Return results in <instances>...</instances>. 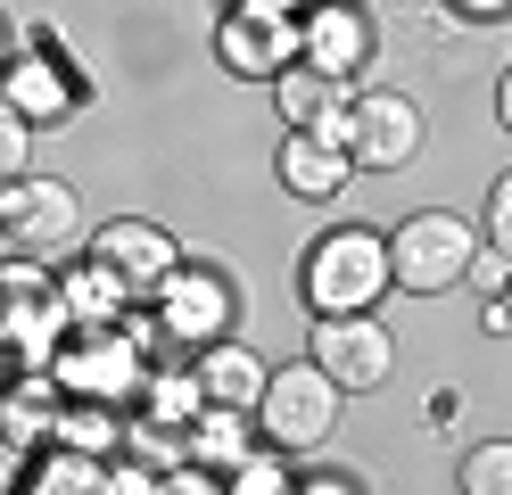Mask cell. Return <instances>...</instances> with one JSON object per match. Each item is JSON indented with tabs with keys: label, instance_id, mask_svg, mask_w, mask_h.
I'll return each mask as SVG.
<instances>
[{
	"label": "cell",
	"instance_id": "obj_1",
	"mask_svg": "<svg viewBox=\"0 0 512 495\" xmlns=\"http://www.w3.org/2000/svg\"><path fill=\"white\" fill-rule=\"evenodd\" d=\"M149 339H157V322L133 306L116 330H67V347L50 355V380L67 405H124L133 413V396L149 380Z\"/></svg>",
	"mask_w": 512,
	"mask_h": 495
},
{
	"label": "cell",
	"instance_id": "obj_2",
	"mask_svg": "<svg viewBox=\"0 0 512 495\" xmlns=\"http://www.w3.org/2000/svg\"><path fill=\"white\" fill-rule=\"evenodd\" d=\"M298 297H306V314H372L380 297H389V231L339 223L323 240H306Z\"/></svg>",
	"mask_w": 512,
	"mask_h": 495
},
{
	"label": "cell",
	"instance_id": "obj_3",
	"mask_svg": "<svg viewBox=\"0 0 512 495\" xmlns=\"http://www.w3.org/2000/svg\"><path fill=\"white\" fill-rule=\"evenodd\" d=\"M0 99H9L34 132H67L83 116V99H91V75L67 58V33L58 25H34L17 42V58L0 66Z\"/></svg>",
	"mask_w": 512,
	"mask_h": 495
},
{
	"label": "cell",
	"instance_id": "obj_4",
	"mask_svg": "<svg viewBox=\"0 0 512 495\" xmlns=\"http://www.w3.org/2000/svg\"><path fill=\"white\" fill-rule=\"evenodd\" d=\"M339 380H323V363H273V380H265V396H256V438H265L273 454H290V462H306V454H323L331 446V429H339Z\"/></svg>",
	"mask_w": 512,
	"mask_h": 495
},
{
	"label": "cell",
	"instance_id": "obj_5",
	"mask_svg": "<svg viewBox=\"0 0 512 495\" xmlns=\"http://www.w3.org/2000/svg\"><path fill=\"white\" fill-rule=\"evenodd\" d=\"M0 256H34V264H67L83 256V190L58 174H25L0 190Z\"/></svg>",
	"mask_w": 512,
	"mask_h": 495
},
{
	"label": "cell",
	"instance_id": "obj_6",
	"mask_svg": "<svg viewBox=\"0 0 512 495\" xmlns=\"http://www.w3.org/2000/svg\"><path fill=\"white\" fill-rule=\"evenodd\" d=\"M232 314H240V289H232V273H223V264H207V256H182V273L149 297L157 339L182 347V355H199V347H215V339H232Z\"/></svg>",
	"mask_w": 512,
	"mask_h": 495
},
{
	"label": "cell",
	"instance_id": "obj_7",
	"mask_svg": "<svg viewBox=\"0 0 512 495\" xmlns=\"http://www.w3.org/2000/svg\"><path fill=\"white\" fill-rule=\"evenodd\" d=\"M471 256H479V231L455 215V207H422V215H405L389 231V281L413 289V297H438V289H455L471 273Z\"/></svg>",
	"mask_w": 512,
	"mask_h": 495
},
{
	"label": "cell",
	"instance_id": "obj_8",
	"mask_svg": "<svg viewBox=\"0 0 512 495\" xmlns=\"http://www.w3.org/2000/svg\"><path fill=\"white\" fill-rule=\"evenodd\" d=\"M83 256L100 264V273H108L124 297H133V306H149V297L182 273V240H174L166 223H149V215H116V223H100V231L83 240Z\"/></svg>",
	"mask_w": 512,
	"mask_h": 495
},
{
	"label": "cell",
	"instance_id": "obj_9",
	"mask_svg": "<svg viewBox=\"0 0 512 495\" xmlns=\"http://www.w3.org/2000/svg\"><path fill=\"white\" fill-rule=\"evenodd\" d=\"M314 363H323V380H339V396H372L389 388L397 372V339L380 314H314Z\"/></svg>",
	"mask_w": 512,
	"mask_h": 495
},
{
	"label": "cell",
	"instance_id": "obj_10",
	"mask_svg": "<svg viewBox=\"0 0 512 495\" xmlns=\"http://www.w3.org/2000/svg\"><path fill=\"white\" fill-rule=\"evenodd\" d=\"M347 157H356V174H397V165H413L422 157V99L364 91L356 124H347Z\"/></svg>",
	"mask_w": 512,
	"mask_h": 495
},
{
	"label": "cell",
	"instance_id": "obj_11",
	"mask_svg": "<svg viewBox=\"0 0 512 495\" xmlns=\"http://www.w3.org/2000/svg\"><path fill=\"white\" fill-rule=\"evenodd\" d=\"M298 58L314 66V75L356 83L364 58H372V17H364V0H306V9H298Z\"/></svg>",
	"mask_w": 512,
	"mask_h": 495
},
{
	"label": "cell",
	"instance_id": "obj_12",
	"mask_svg": "<svg viewBox=\"0 0 512 495\" xmlns=\"http://www.w3.org/2000/svg\"><path fill=\"white\" fill-rule=\"evenodd\" d=\"M215 58L240 83H281L298 66V17H256V9H223L215 25Z\"/></svg>",
	"mask_w": 512,
	"mask_h": 495
},
{
	"label": "cell",
	"instance_id": "obj_13",
	"mask_svg": "<svg viewBox=\"0 0 512 495\" xmlns=\"http://www.w3.org/2000/svg\"><path fill=\"white\" fill-rule=\"evenodd\" d=\"M273 108L290 116V132H314V141L347 149V124H356V91H347L339 75H314V66L298 58L290 75L273 83Z\"/></svg>",
	"mask_w": 512,
	"mask_h": 495
},
{
	"label": "cell",
	"instance_id": "obj_14",
	"mask_svg": "<svg viewBox=\"0 0 512 495\" xmlns=\"http://www.w3.org/2000/svg\"><path fill=\"white\" fill-rule=\"evenodd\" d=\"M58 421H67V396H58L50 372H17L0 388V446L42 454V446H58Z\"/></svg>",
	"mask_w": 512,
	"mask_h": 495
},
{
	"label": "cell",
	"instance_id": "obj_15",
	"mask_svg": "<svg viewBox=\"0 0 512 495\" xmlns=\"http://www.w3.org/2000/svg\"><path fill=\"white\" fill-rule=\"evenodd\" d=\"M190 372H199V396H207V405L256 413V396H265L273 363L256 355V347H240V339H215V347H199V355H190Z\"/></svg>",
	"mask_w": 512,
	"mask_h": 495
},
{
	"label": "cell",
	"instance_id": "obj_16",
	"mask_svg": "<svg viewBox=\"0 0 512 495\" xmlns=\"http://www.w3.org/2000/svg\"><path fill=\"white\" fill-rule=\"evenodd\" d=\"M50 297H58V314H67V330H116L124 314H133V297H124L91 256H67L50 273Z\"/></svg>",
	"mask_w": 512,
	"mask_h": 495
},
{
	"label": "cell",
	"instance_id": "obj_17",
	"mask_svg": "<svg viewBox=\"0 0 512 495\" xmlns=\"http://www.w3.org/2000/svg\"><path fill=\"white\" fill-rule=\"evenodd\" d=\"M273 174H281L290 198H314V207H323V198H339L347 182H356V157L331 149V141H314V132H290L281 157H273Z\"/></svg>",
	"mask_w": 512,
	"mask_h": 495
},
{
	"label": "cell",
	"instance_id": "obj_18",
	"mask_svg": "<svg viewBox=\"0 0 512 495\" xmlns=\"http://www.w3.org/2000/svg\"><path fill=\"white\" fill-rule=\"evenodd\" d=\"M248 454H256V413L207 405L199 421H190V462H199V471H223V479H232Z\"/></svg>",
	"mask_w": 512,
	"mask_h": 495
},
{
	"label": "cell",
	"instance_id": "obj_19",
	"mask_svg": "<svg viewBox=\"0 0 512 495\" xmlns=\"http://www.w3.org/2000/svg\"><path fill=\"white\" fill-rule=\"evenodd\" d=\"M17 495H108V462H91L75 446H42V454H25Z\"/></svg>",
	"mask_w": 512,
	"mask_h": 495
},
{
	"label": "cell",
	"instance_id": "obj_20",
	"mask_svg": "<svg viewBox=\"0 0 512 495\" xmlns=\"http://www.w3.org/2000/svg\"><path fill=\"white\" fill-rule=\"evenodd\" d=\"M133 413L157 421V429H190V421L207 413L199 372H157V363H149V380H141V396H133Z\"/></svg>",
	"mask_w": 512,
	"mask_h": 495
},
{
	"label": "cell",
	"instance_id": "obj_21",
	"mask_svg": "<svg viewBox=\"0 0 512 495\" xmlns=\"http://www.w3.org/2000/svg\"><path fill=\"white\" fill-rule=\"evenodd\" d=\"M58 446H75V454H91V462H116V454H124V405H67Z\"/></svg>",
	"mask_w": 512,
	"mask_h": 495
},
{
	"label": "cell",
	"instance_id": "obj_22",
	"mask_svg": "<svg viewBox=\"0 0 512 495\" xmlns=\"http://www.w3.org/2000/svg\"><path fill=\"white\" fill-rule=\"evenodd\" d=\"M455 487L463 495H512V438H479L455 462Z\"/></svg>",
	"mask_w": 512,
	"mask_h": 495
},
{
	"label": "cell",
	"instance_id": "obj_23",
	"mask_svg": "<svg viewBox=\"0 0 512 495\" xmlns=\"http://www.w3.org/2000/svg\"><path fill=\"white\" fill-rule=\"evenodd\" d=\"M223 495H298V471H290V454H273V446H256L232 479H223Z\"/></svg>",
	"mask_w": 512,
	"mask_h": 495
},
{
	"label": "cell",
	"instance_id": "obj_24",
	"mask_svg": "<svg viewBox=\"0 0 512 495\" xmlns=\"http://www.w3.org/2000/svg\"><path fill=\"white\" fill-rule=\"evenodd\" d=\"M34 141H42V132H34V124H25V116L9 108V99H0V190H9V182H25V174H34Z\"/></svg>",
	"mask_w": 512,
	"mask_h": 495
},
{
	"label": "cell",
	"instance_id": "obj_25",
	"mask_svg": "<svg viewBox=\"0 0 512 495\" xmlns=\"http://www.w3.org/2000/svg\"><path fill=\"white\" fill-rule=\"evenodd\" d=\"M108 495H166V471H149V462H133V454H116V462H108Z\"/></svg>",
	"mask_w": 512,
	"mask_h": 495
},
{
	"label": "cell",
	"instance_id": "obj_26",
	"mask_svg": "<svg viewBox=\"0 0 512 495\" xmlns=\"http://www.w3.org/2000/svg\"><path fill=\"white\" fill-rule=\"evenodd\" d=\"M479 297H504V281H512V256L504 248H488V240H479V256H471V273H463Z\"/></svg>",
	"mask_w": 512,
	"mask_h": 495
},
{
	"label": "cell",
	"instance_id": "obj_27",
	"mask_svg": "<svg viewBox=\"0 0 512 495\" xmlns=\"http://www.w3.org/2000/svg\"><path fill=\"white\" fill-rule=\"evenodd\" d=\"M488 248H504V256H512V174H504V182H488Z\"/></svg>",
	"mask_w": 512,
	"mask_h": 495
},
{
	"label": "cell",
	"instance_id": "obj_28",
	"mask_svg": "<svg viewBox=\"0 0 512 495\" xmlns=\"http://www.w3.org/2000/svg\"><path fill=\"white\" fill-rule=\"evenodd\" d=\"M166 495H223V471H199V462H174Z\"/></svg>",
	"mask_w": 512,
	"mask_h": 495
},
{
	"label": "cell",
	"instance_id": "obj_29",
	"mask_svg": "<svg viewBox=\"0 0 512 495\" xmlns=\"http://www.w3.org/2000/svg\"><path fill=\"white\" fill-rule=\"evenodd\" d=\"M446 17H463V25H496V17H512V0H438Z\"/></svg>",
	"mask_w": 512,
	"mask_h": 495
},
{
	"label": "cell",
	"instance_id": "obj_30",
	"mask_svg": "<svg viewBox=\"0 0 512 495\" xmlns=\"http://www.w3.org/2000/svg\"><path fill=\"white\" fill-rule=\"evenodd\" d=\"M479 330H496V339H512V281H504V297H479Z\"/></svg>",
	"mask_w": 512,
	"mask_h": 495
},
{
	"label": "cell",
	"instance_id": "obj_31",
	"mask_svg": "<svg viewBox=\"0 0 512 495\" xmlns=\"http://www.w3.org/2000/svg\"><path fill=\"white\" fill-rule=\"evenodd\" d=\"M298 495H364V487L347 479V471H306V479H298Z\"/></svg>",
	"mask_w": 512,
	"mask_h": 495
},
{
	"label": "cell",
	"instance_id": "obj_32",
	"mask_svg": "<svg viewBox=\"0 0 512 495\" xmlns=\"http://www.w3.org/2000/svg\"><path fill=\"white\" fill-rule=\"evenodd\" d=\"M223 9H256V17H298L306 0H223Z\"/></svg>",
	"mask_w": 512,
	"mask_h": 495
},
{
	"label": "cell",
	"instance_id": "obj_33",
	"mask_svg": "<svg viewBox=\"0 0 512 495\" xmlns=\"http://www.w3.org/2000/svg\"><path fill=\"white\" fill-rule=\"evenodd\" d=\"M496 124L512 132V66H504V83H496Z\"/></svg>",
	"mask_w": 512,
	"mask_h": 495
},
{
	"label": "cell",
	"instance_id": "obj_34",
	"mask_svg": "<svg viewBox=\"0 0 512 495\" xmlns=\"http://www.w3.org/2000/svg\"><path fill=\"white\" fill-rule=\"evenodd\" d=\"M9 380H17V355H9V347H0V388H9Z\"/></svg>",
	"mask_w": 512,
	"mask_h": 495
},
{
	"label": "cell",
	"instance_id": "obj_35",
	"mask_svg": "<svg viewBox=\"0 0 512 495\" xmlns=\"http://www.w3.org/2000/svg\"><path fill=\"white\" fill-rule=\"evenodd\" d=\"M9 58H17V33H9V25H0V66H9Z\"/></svg>",
	"mask_w": 512,
	"mask_h": 495
}]
</instances>
